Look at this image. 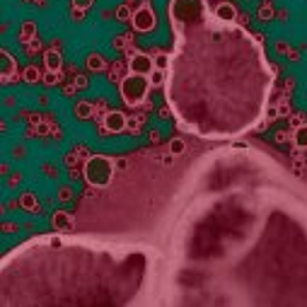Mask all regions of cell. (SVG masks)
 Returning <instances> with one entry per match:
<instances>
[{
    "label": "cell",
    "instance_id": "6da1fadb",
    "mask_svg": "<svg viewBox=\"0 0 307 307\" xmlns=\"http://www.w3.org/2000/svg\"><path fill=\"white\" fill-rule=\"evenodd\" d=\"M75 230L148 256L150 305H307V182L271 148L138 150Z\"/></svg>",
    "mask_w": 307,
    "mask_h": 307
},
{
    "label": "cell",
    "instance_id": "7a4b0ae2",
    "mask_svg": "<svg viewBox=\"0 0 307 307\" xmlns=\"http://www.w3.org/2000/svg\"><path fill=\"white\" fill-rule=\"evenodd\" d=\"M165 99L177 126L201 140H235L266 116L276 70L259 39L225 22L208 0H169Z\"/></svg>",
    "mask_w": 307,
    "mask_h": 307
},
{
    "label": "cell",
    "instance_id": "3957f363",
    "mask_svg": "<svg viewBox=\"0 0 307 307\" xmlns=\"http://www.w3.org/2000/svg\"><path fill=\"white\" fill-rule=\"evenodd\" d=\"M148 256L94 235H41L2 259V307L143 305Z\"/></svg>",
    "mask_w": 307,
    "mask_h": 307
},
{
    "label": "cell",
    "instance_id": "277c9868",
    "mask_svg": "<svg viewBox=\"0 0 307 307\" xmlns=\"http://www.w3.org/2000/svg\"><path fill=\"white\" fill-rule=\"evenodd\" d=\"M83 177L92 189H107L116 177V160L107 155H92L85 160Z\"/></svg>",
    "mask_w": 307,
    "mask_h": 307
},
{
    "label": "cell",
    "instance_id": "5b68a950",
    "mask_svg": "<svg viewBox=\"0 0 307 307\" xmlns=\"http://www.w3.org/2000/svg\"><path fill=\"white\" fill-rule=\"evenodd\" d=\"M150 78L148 75H136V73H128L123 80H121V99L128 104V107H140L145 99H148V92H150Z\"/></svg>",
    "mask_w": 307,
    "mask_h": 307
},
{
    "label": "cell",
    "instance_id": "8992f818",
    "mask_svg": "<svg viewBox=\"0 0 307 307\" xmlns=\"http://www.w3.org/2000/svg\"><path fill=\"white\" fill-rule=\"evenodd\" d=\"M131 22H133V29H136V31H150V29H155V25H157V20H155V10H153L148 2H143L138 10L133 12Z\"/></svg>",
    "mask_w": 307,
    "mask_h": 307
},
{
    "label": "cell",
    "instance_id": "52a82bcc",
    "mask_svg": "<svg viewBox=\"0 0 307 307\" xmlns=\"http://www.w3.org/2000/svg\"><path fill=\"white\" fill-rule=\"evenodd\" d=\"M155 70V58L143 54V51H133L128 58V73H136V75H150Z\"/></svg>",
    "mask_w": 307,
    "mask_h": 307
},
{
    "label": "cell",
    "instance_id": "ba28073f",
    "mask_svg": "<svg viewBox=\"0 0 307 307\" xmlns=\"http://www.w3.org/2000/svg\"><path fill=\"white\" fill-rule=\"evenodd\" d=\"M0 58H2V68H0V80H2V85L12 83L15 78H17V61H15V56L10 54V51H0Z\"/></svg>",
    "mask_w": 307,
    "mask_h": 307
},
{
    "label": "cell",
    "instance_id": "9c48e42d",
    "mask_svg": "<svg viewBox=\"0 0 307 307\" xmlns=\"http://www.w3.org/2000/svg\"><path fill=\"white\" fill-rule=\"evenodd\" d=\"M126 126H128V121H126V116L121 112H107L104 114V131H109V133H121V131H126Z\"/></svg>",
    "mask_w": 307,
    "mask_h": 307
},
{
    "label": "cell",
    "instance_id": "30bf717a",
    "mask_svg": "<svg viewBox=\"0 0 307 307\" xmlns=\"http://www.w3.org/2000/svg\"><path fill=\"white\" fill-rule=\"evenodd\" d=\"M51 225H54L56 232H70V230H75V218L65 211H56L51 215Z\"/></svg>",
    "mask_w": 307,
    "mask_h": 307
},
{
    "label": "cell",
    "instance_id": "8fae6325",
    "mask_svg": "<svg viewBox=\"0 0 307 307\" xmlns=\"http://www.w3.org/2000/svg\"><path fill=\"white\" fill-rule=\"evenodd\" d=\"M213 10H215V15H218L220 20H225V22H237V7H235L232 2H218Z\"/></svg>",
    "mask_w": 307,
    "mask_h": 307
},
{
    "label": "cell",
    "instance_id": "7c38bea8",
    "mask_svg": "<svg viewBox=\"0 0 307 307\" xmlns=\"http://www.w3.org/2000/svg\"><path fill=\"white\" fill-rule=\"evenodd\" d=\"M44 63H46V70H54V73H61V65H63V58L58 51L54 49H49L46 54H44Z\"/></svg>",
    "mask_w": 307,
    "mask_h": 307
},
{
    "label": "cell",
    "instance_id": "4fadbf2b",
    "mask_svg": "<svg viewBox=\"0 0 307 307\" xmlns=\"http://www.w3.org/2000/svg\"><path fill=\"white\" fill-rule=\"evenodd\" d=\"M293 145L298 150H307V123H300L295 131H293Z\"/></svg>",
    "mask_w": 307,
    "mask_h": 307
},
{
    "label": "cell",
    "instance_id": "5bb4252c",
    "mask_svg": "<svg viewBox=\"0 0 307 307\" xmlns=\"http://www.w3.org/2000/svg\"><path fill=\"white\" fill-rule=\"evenodd\" d=\"M20 206L29 211V213H39V201H36V196L34 194H22L20 196Z\"/></svg>",
    "mask_w": 307,
    "mask_h": 307
},
{
    "label": "cell",
    "instance_id": "9a60e30c",
    "mask_svg": "<svg viewBox=\"0 0 307 307\" xmlns=\"http://www.w3.org/2000/svg\"><path fill=\"white\" fill-rule=\"evenodd\" d=\"M36 36V22H31V20H27L25 25H22V31H20V41H31Z\"/></svg>",
    "mask_w": 307,
    "mask_h": 307
},
{
    "label": "cell",
    "instance_id": "2e32d148",
    "mask_svg": "<svg viewBox=\"0 0 307 307\" xmlns=\"http://www.w3.org/2000/svg\"><path fill=\"white\" fill-rule=\"evenodd\" d=\"M148 78H150V85H153V87H165V83H167V70L155 68Z\"/></svg>",
    "mask_w": 307,
    "mask_h": 307
},
{
    "label": "cell",
    "instance_id": "e0dca14e",
    "mask_svg": "<svg viewBox=\"0 0 307 307\" xmlns=\"http://www.w3.org/2000/svg\"><path fill=\"white\" fill-rule=\"evenodd\" d=\"M186 148H189V145H186V140L184 138H172L169 140V145H167V150L172 153V155H184Z\"/></svg>",
    "mask_w": 307,
    "mask_h": 307
},
{
    "label": "cell",
    "instance_id": "ac0fdd59",
    "mask_svg": "<svg viewBox=\"0 0 307 307\" xmlns=\"http://www.w3.org/2000/svg\"><path fill=\"white\" fill-rule=\"evenodd\" d=\"M87 68L90 70H104V58L99 54H90L87 56Z\"/></svg>",
    "mask_w": 307,
    "mask_h": 307
},
{
    "label": "cell",
    "instance_id": "d6986e66",
    "mask_svg": "<svg viewBox=\"0 0 307 307\" xmlns=\"http://www.w3.org/2000/svg\"><path fill=\"white\" fill-rule=\"evenodd\" d=\"M75 114H78V119H90V116L94 114V107H92L90 102H80V104L75 107Z\"/></svg>",
    "mask_w": 307,
    "mask_h": 307
},
{
    "label": "cell",
    "instance_id": "ffe728a7",
    "mask_svg": "<svg viewBox=\"0 0 307 307\" xmlns=\"http://www.w3.org/2000/svg\"><path fill=\"white\" fill-rule=\"evenodd\" d=\"M39 78H41V73H39L36 65H29L27 70H25V83H36Z\"/></svg>",
    "mask_w": 307,
    "mask_h": 307
},
{
    "label": "cell",
    "instance_id": "44dd1931",
    "mask_svg": "<svg viewBox=\"0 0 307 307\" xmlns=\"http://www.w3.org/2000/svg\"><path fill=\"white\" fill-rule=\"evenodd\" d=\"M155 68H160V70H167V68H169V54L160 51V54L155 56Z\"/></svg>",
    "mask_w": 307,
    "mask_h": 307
},
{
    "label": "cell",
    "instance_id": "7402d4cb",
    "mask_svg": "<svg viewBox=\"0 0 307 307\" xmlns=\"http://www.w3.org/2000/svg\"><path fill=\"white\" fill-rule=\"evenodd\" d=\"M133 15H131V7L128 5H121L119 10H116V20H121V22H126V20H131Z\"/></svg>",
    "mask_w": 307,
    "mask_h": 307
},
{
    "label": "cell",
    "instance_id": "603a6c76",
    "mask_svg": "<svg viewBox=\"0 0 307 307\" xmlns=\"http://www.w3.org/2000/svg\"><path fill=\"white\" fill-rule=\"evenodd\" d=\"M271 15H274V7H271L269 2H261V7H259V17H261V20H269Z\"/></svg>",
    "mask_w": 307,
    "mask_h": 307
},
{
    "label": "cell",
    "instance_id": "cb8c5ba5",
    "mask_svg": "<svg viewBox=\"0 0 307 307\" xmlns=\"http://www.w3.org/2000/svg\"><path fill=\"white\" fill-rule=\"evenodd\" d=\"M61 80V73H54V70H49L46 75H44V83L46 85H56Z\"/></svg>",
    "mask_w": 307,
    "mask_h": 307
},
{
    "label": "cell",
    "instance_id": "d4e9b609",
    "mask_svg": "<svg viewBox=\"0 0 307 307\" xmlns=\"http://www.w3.org/2000/svg\"><path fill=\"white\" fill-rule=\"evenodd\" d=\"M92 5H94V0H73V7H78V10H87Z\"/></svg>",
    "mask_w": 307,
    "mask_h": 307
},
{
    "label": "cell",
    "instance_id": "484cf974",
    "mask_svg": "<svg viewBox=\"0 0 307 307\" xmlns=\"http://www.w3.org/2000/svg\"><path fill=\"white\" fill-rule=\"evenodd\" d=\"M70 198V189H61V201H68Z\"/></svg>",
    "mask_w": 307,
    "mask_h": 307
},
{
    "label": "cell",
    "instance_id": "4316f807",
    "mask_svg": "<svg viewBox=\"0 0 307 307\" xmlns=\"http://www.w3.org/2000/svg\"><path fill=\"white\" fill-rule=\"evenodd\" d=\"M300 123H303V116H293V126H295V128H298V126H300Z\"/></svg>",
    "mask_w": 307,
    "mask_h": 307
},
{
    "label": "cell",
    "instance_id": "83f0119b",
    "mask_svg": "<svg viewBox=\"0 0 307 307\" xmlns=\"http://www.w3.org/2000/svg\"><path fill=\"white\" fill-rule=\"evenodd\" d=\"M73 17H75V20H83V10H78V7H75V12H73Z\"/></svg>",
    "mask_w": 307,
    "mask_h": 307
},
{
    "label": "cell",
    "instance_id": "f1b7e54d",
    "mask_svg": "<svg viewBox=\"0 0 307 307\" xmlns=\"http://www.w3.org/2000/svg\"><path fill=\"white\" fill-rule=\"evenodd\" d=\"M288 138V136H285V133H283V131H280V133H276V140H278V143H283V140Z\"/></svg>",
    "mask_w": 307,
    "mask_h": 307
}]
</instances>
